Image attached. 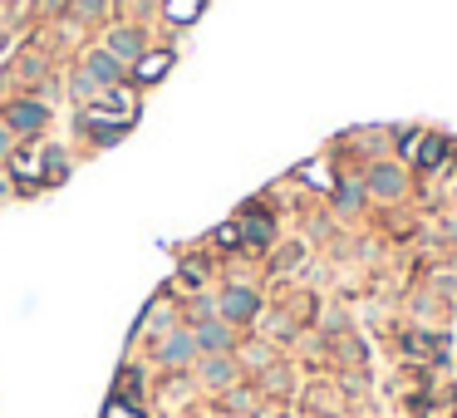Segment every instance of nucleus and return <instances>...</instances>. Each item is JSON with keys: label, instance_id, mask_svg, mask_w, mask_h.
Listing matches in <instances>:
<instances>
[{"label": "nucleus", "instance_id": "nucleus-1", "mask_svg": "<svg viewBox=\"0 0 457 418\" xmlns=\"http://www.w3.org/2000/svg\"><path fill=\"white\" fill-rule=\"evenodd\" d=\"M256 311H261V301H256V290H246V286L222 290V315H226V320H251Z\"/></svg>", "mask_w": 457, "mask_h": 418}, {"label": "nucleus", "instance_id": "nucleus-4", "mask_svg": "<svg viewBox=\"0 0 457 418\" xmlns=\"http://www.w3.org/2000/svg\"><path fill=\"white\" fill-rule=\"evenodd\" d=\"M162 365H187L192 354H197V335H187V330H177V335H168L162 340Z\"/></svg>", "mask_w": 457, "mask_h": 418}, {"label": "nucleus", "instance_id": "nucleus-8", "mask_svg": "<svg viewBox=\"0 0 457 418\" xmlns=\"http://www.w3.org/2000/svg\"><path fill=\"white\" fill-rule=\"evenodd\" d=\"M202 375L212 379V384H226V379H232V365H226V359H212V365H207Z\"/></svg>", "mask_w": 457, "mask_h": 418}, {"label": "nucleus", "instance_id": "nucleus-11", "mask_svg": "<svg viewBox=\"0 0 457 418\" xmlns=\"http://www.w3.org/2000/svg\"><path fill=\"white\" fill-rule=\"evenodd\" d=\"M98 11H104V0H79V15H84V20H94Z\"/></svg>", "mask_w": 457, "mask_h": 418}, {"label": "nucleus", "instance_id": "nucleus-10", "mask_svg": "<svg viewBox=\"0 0 457 418\" xmlns=\"http://www.w3.org/2000/svg\"><path fill=\"white\" fill-rule=\"evenodd\" d=\"M162 69H168V54H153V59H143V79L162 75Z\"/></svg>", "mask_w": 457, "mask_h": 418}, {"label": "nucleus", "instance_id": "nucleus-2", "mask_svg": "<svg viewBox=\"0 0 457 418\" xmlns=\"http://www.w3.org/2000/svg\"><path fill=\"white\" fill-rule=\"evenodd\" d=\"M44 108L40 104H11L5 108V129H15V133H40L44 129Z\"/></svg>", "mask_w": 457, "mask_h": 418}, {"label": "nucleus", "instance_id": "nucleus-5", "mask_svg": "<svg viewBox=\"0 0 457 418\" xmlns=\"http://www.w3.org/2000/svg\"><path fill=\"white\" fill-rule=\"evenodd\" d=\"M108 54H114L118 65H123V59H138V54H143V35L138 30H114V35H108Z\"/></svg>", "mask_w": 457, "mask_h": 418}, {"label": "nucleus", "instance_id": "nucleus-9", "mask_svg": "<svg viewBox=\"0 0 457 418\" xmlns=\"http://www.w3.org/2000/svg\"><path fill=\"white\" fill-rule=\"evenodd\" d=\"M75 94H84V99H94V94H98V79L89 75V69H84V75L75 79Z\"/></svg>", "mask_w": 457, "mask_h": 418}, {"label": "nucleus", "instance_id": "nucleus-3", "mask_svg": "<svg viewBox=\"0 0 457 418\" xmlns=\"http://www.w3.org/2000/svg\"><path fill=\"white\" fill-rule=\"evenodd\" d=\"M192 335H197V350H212V354L232 350V325L226 320H202Z\"/></svg>", "mask_w": 457, "mask_h": 418}, {"label": "nucleus", "instance_id": "nucleus-12", "mask_svg": "<svg viewBox=\"0 0 457 418\" xmlns=\"http://www.w3.org/2000/svg\"><path fill=\"white\" fill-rule=\"evenodd\" d=\"M0 153H11V129L0 123Z\"/></svg>", "mask_w": 457, "mask_h": 418}, {"label": "nucleus", "instance_id": "nucleus-7", "mask_svg": "<svg viewBox=\"0 0 457 418\" xmlns=\"http://www.w3.org/2000/svg\"><path fill=\"white\" fill-rule=\"evenodd\" d=\"M369 187H374V193H383V197H394L398 187H404V177H398L394 168H379V172L369 177Z\"/></svg>", "mask_w": 457, "mask_h": 418}, {"label": "nucleus", "instance_id": "nucleus-6", "mask_svg": "<svg viewBox=\"0 0 457 418\" xmlns=\"http://www.w3.org/2000/svg\"><path fill=\"white\" fill-rule=\"evenodd\" d=\"M89 75H94V79H104V84H114V79L123 75V65H118V59H114L108 50H98L94 59H89Z\"/></svg>", "mask_w": 457, "mask_h": 418}]
</instances>
